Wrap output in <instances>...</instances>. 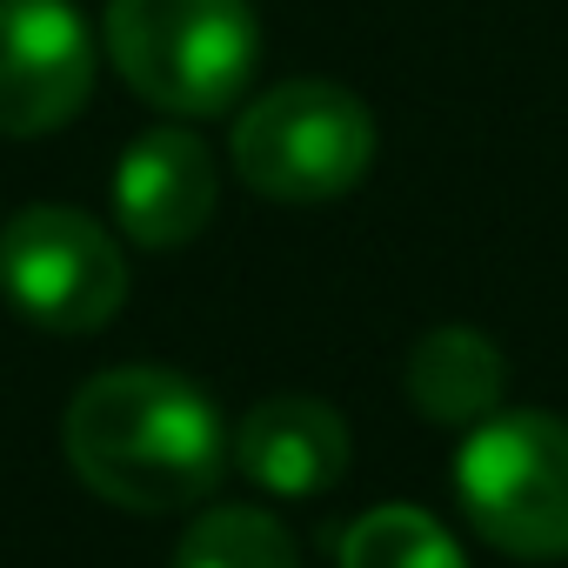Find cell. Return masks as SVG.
Wrapping results in <instances>:
<instances>
[{
  "label": "cell",
  "instance_id": "cell-2",
  "mask_svg": "<svg viewBox=\"0 0 568 568\" xmlns=\"http://www.w3.org/2000/svg\"><path fill=\"white\" fill-rule=\"evenodd\" d=\"M108 61L161 114H227L261 68L247 0H108Z\"/></svg>",
  "mask_w": 568,
  "mask_h": 568
},
{
  "label": "cell",
  "instance_id": "cell-5",
  "mask_svg": "<svg viewBox=\"0 0 568 568\" xmlns=\"http://www.w3.org/2000/svg\"><path fill=\"white\" fill-rule=\"evenodd\" d=\"M0 295L34 328L94 335L128 302V261L94 214L41 201L0 227Z\"/></svg>",
  "mask_w": 568,
  "mask_h": 568
},
{
  "label": "cell",
  "instance_id": "cell-8",
  "mask_svg": "<svg viewBox=\"0 0 568 568\" xmlns=\"http://www.w3.org/2000/svg\"><path fill=\"white\" fill-rule=\"evenodd\" d=\"M348 422L315 402V395H274V402H254L247 422L234 428V462L254 488L267 495H328L342 475H348Z\"/></svg>",
  "mask_w": 568,
  "mask_h": 568
},
{
  "label": "cell",
  "instance_id": "cell-6",
  "mask_svg": "<svg viewBox=\"0 0 568 568\" xmlns=\"http://www.w3.org/2000/svg\"><path fill=\"white\" fill-rule=\"evenodd\" d=\"M94 34L74 0H0V134L41 141L94 94Z\"/></svg>",
  "mask_w": 568,
  "mask_h": 568
},
{
  "label": "cell",
  "instance_id": "cell-3",
  "mask_svg": "<svg viewBox=\"0 0 568 568\" xmlns=\"http://www.w3.org/2000/svg\"><path fill=\"white\" fill-rule=\"evenodd\" d=\"M375 161V114L342 81H281L234 121V174L288 207L348 194Z\"/></svg>",
  "mask_w": 568,
  "mask_h": 568
},
{
  "label": "cell",
  "instance_id": "cell-11",
  "mask_svg": "<svg viewBox=\"0 0 568 568\" xmlns=\"http://www.w3.org/2000/svg\"><path fill=\"white\" fill-rule=\"evenodd\" d=\"M174 568H302L295 561V541L274 515L261 508H214L201 515L181 548H174Z\"/></svg>",
  "mask_w": 568,
  "mask_h": 568
},
{
  "label": "cell",
  "instance_id": "cell-7",
  "mask_svg": "<svg viewBox=\"0 0 568 568\" xmlns=\"http://www.w3.org/2000/svg\"><path fill=\"white\" fill-rule=\"evenodd\" d=\"M221 201L214 148L187 128H148L114 168V214L141 247H187Z\"/></svg>",
  "mask_w": 568,
  "mask_h": 568
},
{
  "label": "cell",
  "instance_id": "cell-4",
  "mask_svg": "<svg viewBox=\"0 0 568 568\" xmlns=\"http://www.w3.org/2000/svg\"><path fill=\"white\" fill-rule=\"evenodd\" d=\"M455 495L481 541L521 561L568 555V422L541 408L488 415L455 455Z\"/></svg>",
  "mask_w": 568,
  "mask_h": 568
},
{
  "label": "cell",
  "instance_id": "cell-1",
  "mask_svg": "<svg viewBox=\"0 0 568 568\" xmlns=\"http://www.w3.org/2000/svg\"><path fill=\"white\" fill-rule=\"evenodd\" d=\"M74 475L134 515H174L221 481L227 428L221 408L174 368H108L68 408Z\"/></svg>",
  "mask_w": 568,
  "mask_h": 568
},
{
  "label": "cell",
  "instance_id": "cell-9",
  "mask_svg": "<svg viewBox=\"0 0 568 568\" xmlns=\"http://www.w3.org/2000/svg\"><path fill=\"white\" fill-rule=\"evenodd\" d=\"M501 388H508V362L481 328L448 322V328H428L408 348V402L442 428L488 422L501 408Z\"/></svg>",
  "mask_w": 568,
  "mask_h": 568
},
{
  "label": "cell",
  "instance_id": "cell-10",
  "mask_svg": "<svg viewBox=\"0 0 568 568\" xmlns=\"http://www.w3.org/2000/svg\"><path fill=\"white\" fill-rule=\"evenodd\" d=\"M342 568H468V561L435 515L388 501V508H368L342 535Z\"/></svg>",
  "mask_w": 568,
  "mask_h": 568
}]
</instances>
